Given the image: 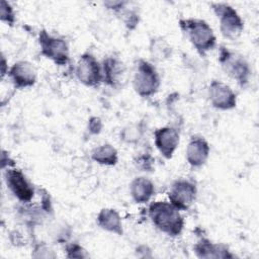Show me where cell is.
<instances>
[{
    "label": "cell",
    "instance_id": "22",
    "mask_svg": "<svg viewBox=\"0 0 259 259\" xmlns=\"http://www.w3.org/2000/svg\"><path fill=\"white\" fill-rule=\"evenodd\" d=\"M0 19L2 22L9 26H13L15 23V12L9 2L2 0L0 4Z\"/></svg>",
    "mask_w": 259,
    "mask_h": 259
},
{
    "label": "cell",
    "instance_id": "20",
    "mask_svg": "<svg viewBox=\"0 0 259 259\" xmlns=\"http://www.w3.org/2000/svg\"><path fill=\"white\" fill-rule=\"evenodd\" d=\"M150 54L154 60L164 61L172 55V48L163 37H154L150 41Z\"/></svg>",
    "mask_w": 259,
    "mask_h": 259
},
{
    "label": "cell",
    "instance_id": "24",
    "mask_svg": "<svg viewBox=\"0 0 259 259\" xmlns=\"http://www.w3.org/2000/svg\"><path fill=\"white\" fill-rule=\"evenodd\" d=\"M66 253L68 258H87L89 254L87 251L77 243H71L66 246Z\"/></svg>",
    "mask_w": 259,
    "mask_h": 259
},
{
    "label": "cell",
    "instance_id": "12",
    "mask_svg": "<svg viewBox=\"0 0 259 259\" xmlns=\"http://www.w3.org/2000/svg\"><path fill=\"white\" fill-rule=\"evenodd\" d=\"M8 78L16 89L32 87L37 80V72L33 64L20 60L15 62L8 70Z\"/></svg>",
    "mask_w": 259,
    "mask_h": 259
},
{
    "label": "cell",
    "instance_id": "13",
    "mask_svg": "<svg viewBox=\"0 0 259 259\" xmlns=\"http://www.w3.org/2000/svg\"><path fill=\"white\" fill-rule=\"evenodd\" d=\"M103 82L111 88L119 89L126 83V67L117 57H106L102 63Z\"/></svg>",
    "mask_w": 259,
    "mask_h": 259
},
{
    "label": "cell",
    "instance_id": "14",
    "mask_svg": "<svg viewBox=\"0 0 259 259\" xmlns=\"http://www.w3.org/2000/svg\"><path fill=\"white\" fill-rule=\"evenodd\" d=\"M209 152L210 148L207 141L203 137L193 136L186 147V161L192 168H200L206 163Z\"/></svg>",
    "mask_w": 259,
    "mask_h": 259
},
{
    "label": "cell",
    "instance_id": "4",
    "mask_svg": "<svg viewBox=\"0 0 259 259\" xmlns=\"http://www.w3.org/2000/svg\"><path fill=\"white\" fill-rule=\"evenodd\" d=\"M160 85L161 79L156 67L145 59L138 60L133 78L136 93L143 98H149L157 93Z\"/></svg>",
    "mask_w": 259,
    "mask_h": 259
},
{
    "label": "cell",
    "instance_id": "3",
    "mask_svg": "<svg viewBox=\"0 0 259 259\" xmlns=\"http://www.w3.org/2000/svg\"><path fill=\"white\" fill-rule=\"evenodd\" d=\"M219 63L224 72L241 87L248 85L252 70L250 64L242 55L222 46L219 53Z\"/></svg>",
    "mask_w": 259,
    "mask_h": 259
},
{
    "label": "cell",
    "instance_id": "10",
    "mask_svg": "<svg viewBox=\"0 0 259 259\" xmlns=\"http://www.w3.org/2000/svg\"><path fill=\"white\" fill-rule=\"evenodd\" d=\"M207 95L212 107L219 110H231L237 105V94L226 83L212 80L207 89Z\"/></svg>",
    "mask_w": 259,
    "mask_h": 259
},
{
    "label": "cell",
    "instance_id": "2",
    "mask_svg": "<svg viewBox=\"0 0 259 259\" xmlns=\"http://www.w3.org/2000/svg\"><path fill=\"white\" fill-rule=\"evenodd\" d=\"M179 27L200 56H205L213 50L217 44L211 26L203 19L186 17L179 19Z\"/></svg>",
    "mask_w": 259,
    "mask_h": 259
},
{
    "label": "cell",
    "instance_id": "15",
    "mask_svg": "<svg viewBox=\"0 0 259 259\" xmlns=\"http://www.w3.org/2000/svg\"><path fill=\"white\" fill-rule=\"evenodd\" d=\"M194 252L199 258H232L234 257L227 246L213 243L209 239L201 238L193 247Z\"/></svg>",
    "mask_w": 259,
    "mask_h": 259
},
{
    "label": "cell",
    "instance_id": "21",
    "mask_svg": "<svg viewBox=\"0 0 259 259\" xmlns=\"http://www.w3.org/2000/svg\"><path fill=\"white\" fill-rule=\"evenodd\" d=\"M128 2L125 3V5L116 13L120 17V19L123 21L125 27L128 30H134L139 22H140V14L136 7H127Z\"/></svg>",
    "mask_w": 259,
    "mask_h": 259
},
{
    "label": "cell",
    "instance_id": "7",
    "mask_svg": "<svg viewBox=\"0 0 259 259\" xmlns=\"http://www.w3.org/2000/svg\"><path fill=\"white\" fill-rule=\"evenodd\" d=\"M75 75L78 81L87 87L96 88L103 82L102 65L88 52L82 54L78 59Z\"/></svg>",
    "mask_w": 259,
    "mask_h": 259
},
{
    "label": "cell",
    "instance_id": "1",
    "mask_svg": "<svg viewBox=\"0 0 259 259\" xmlns=\"http://www.w3.org/2000/svg\"><path fill=\"white\" fill-rule=\"evenodd\" d=\"M148 215L156 229L169 237L179 236L184 228L180 209L170 201H153L148 206Z\"/></svg>",
    "mask_w": 259,
    "mask_h": 259
},
{
    "label": "cell",
    "instance_id": "16",
    "mask_svg": "<svg viewBox=\"0 0 259 259\" xmlns=\"http://www.w3.org/2000/svg\"><path fill=\"white\" fill-rule=\"evenodd\" d=\"M97 225L108 233L121 236L123 234L122 221L118 211L114 208L104 207L99 210L96 218Z\"/></svg>",
    "mask_w": 259,
    "mask_h": 259
},
{
    "label": "cell",
    "instance_id": "25",
    "mask_svg": "<svg viewBox=\"0 0 259 259\" xmlns=\"http://www.w3.org/2000/svg\"><path fill=\"white\" fill-rule=\"evenodd\" d=\"M102 120L98 116H91L88 120V131L92 135H98L102 131Z\"/></svg>",
    "mask_w": 259,
    "mask_h": 259
},
{
    "label": "cell",
    "instance_id": "11",
    "mask_svg": "<svg viewBox=\"0 0 259 259\" xmlns=\"http://www.w3.org/2000/svg\"><path fill=\"white\" fill-rule=\"evenodd\" d=\"M154 143L159 153L167 160L171 159L180 143L179 131L171 125L158 127L154 131Z\"/></svg>",
    "mask_w": 259,
    "mask_h": 259
},
{
    "label": "cell",
    "instance_id": "26",
    "mask_svg": "<svg viewBox=\"0 0 259 259\" xmlns=\"http://www.w3.org/2000/svg\"><path fill=\"white\" fill-rule=\"evenodd\" d=\"M8 66H7V62L5 57L2 55V59H1V78L3 79L4 76L8 73Z\"/></svg>",
    "mask_w": 259,
    "mask_h": 259
},
{
    "label": "cell",
    "instance_id": "5",
    "mask_svg": "<svg viewBox=\"0 0 259 259\" xmlns=\"http://www.w3.org/2000/svg\"><path fill=\"white\" fill-rule=\"evenodd\" d=\"M210 7L219 20L223 36L231 40L239 38L244 30V21L238 11L224 2H213Z\"/></svg>",
    "mask_w": 259,
    "mask_h": 259
},
{
    "label": "cell",
    "instance_id": "17",
    "mask_svg": "<svg viewBox=\"0 0 259 259\" xmlns=\"http://www.w3.org/2000/svg\"><path fill=\"white\" fill-rule=\"evenodd\" d=\"M130 193L136 203H147L155 193V185L152 180L147 177H136L131 182Z\"/></svg>",
    "mask_w": 259,
    "mask_h": 259
},
{
    "label": "cell",
    "instance_id": "19",
    "mask_svg": "<svg viewBox=\"0 0 259 259\" xmlns=\"http://www.w3.org/2000/svg\"><path fill=\"white\" fill-rule=\"evenodd\" d=\"M146 124L144 121L133 122L123 126L119 133V140L127 145L138 144L144 137Z\"/></svg>",
    "mask_w": 259,
    "mask_h": 259
},
{
    "label": "cell",
    "instance_id": "23",
    "mask_svg": "<svg viewBox=\"0 0 259 259\" xmlns=\"http://www.w3.org/2000/svg\"><path fill=\"white\" fill-rule=\"evenodd\" d=\"M154 161L155 160L150 153L143 152L135 158L134 163L137 168L141 169V171H153Z\"/></svg>",
    "mask_w": 259,
    "mask_h": 259
},
{
    "label": "cell",
    "instance_id": "9",
    "mask_svg": "<svg viewBox=\"0 0 259 259\" xmlns=\"http://www.w3.org/2000/svg\"><path fill=\"white\" fill-rule=\"evenodd\" d=\"M7 188L20 202H30L34 195V187L20 169L7 168L4 172Z\"/></svg>",
    "mask_w": 259,
    "mask_h": 259
},
{
    "label": "cell",
    "instance_id": "18",
    "mask_svg": "<svg viewBox=\"0 0 259 259\" xmlns=\"http://www.w3.org/2000/svg\"><path fill=\"white\" fill-rule=\"evenodd\" d=\"M91 159L102 166H114L118 162V153L112 145L103 144L91 151Z\"/></svg>",
    "mask_w": 259,
    "mask_h": 259
},
{
    "label": "cell",
    "instance_id": "6",
    "mask_svg": "<svg viewBox=\"0 0 259 259\" xmlns=\"http://www.w3.org/2000/svg\"><path fill=\"white\" fill-rule=\"evenodd\" d=\"M40 54L58 66H66L70 62V50L65 38L54 35L46 29L38 32Z\"/></svg>",
    "mask_w": 259,
    "mask_h": 259
},
{
    "label": "cell",
    "instance_id": "8",
    "mask_svg": "<svg viewBox=\"0 0 259 259\" xmlns=\"http://www.w3.org/2000/svg\"><path fill=\"white\" fill-rule=\"evenodd\" d=\"M197 196L196 183L187 178L174 180L168 192L169 201L180 210H187Z\"/></svg>",
    "mask_w": 259,
    "mask_h": 259
}]
</instances>
